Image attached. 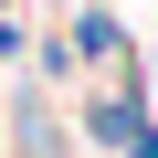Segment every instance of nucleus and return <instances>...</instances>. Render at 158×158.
Returning a JSON list of instances; mask_svg holds the SVG:
<instances>
[{"label":"nucleus","mask_w":158,"mask_h":158,"mask_svg":"<svg viewBox=\"0 0 158 158\" xmlns=\"http://www.w3.org/2000/svg\"><path fill=\"white\" fill-rule=\"evenodd\" d=\"M95 137H116L127 158H158V127H148L137 106H95Z\"/></svg>","instance_id":"nucleus-1"}]
</instances>
